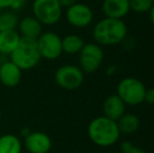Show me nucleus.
Here are the masks:
<instances>
[{
    "instance_id": "nucleus-1",
    "label": "nucleus",
    "mask_w": 154,
    "mask_h": 153,
    "mask_svg": "<svg viewBox=\"0 0 154 153\" xmlns=\"http://www.w3.org/2000/svg\"><path fill=\"white\" fill-rule=\"evenodd\" d=\"M127 25L122 19L105 17L93 26L92 38L100 46H110L122 43L127 37Z\"/></svg>"
},
{
    "instance_id": "nucleus-2",
    "label": "nucleus",
    "mask_w": 154,
    "mask_h": 153,
    "mask_svg": "<svg viewBox=\"0 0 154 153\" xmlns=\"http://www.w3.org/2000/svg\"><path fill=\"white\" fill-rule=\"evenodd\" d=\"M87 133L90 141L100 147H110L120 139V129L116 121L106 116H97L89 123Z\"/></svg>"
},
{
    "instance_id": "nucleus-3",
    "label": "nucleus",
    "mask_w": 154,
    "mask_h": 153,
    "mask_svg": "<svg viewBox=\"0 0 154 153\" xmlns=\"http://www.w3.org/2000/svg\"><path fill=\"white\" fill-rule=\"evenodd\" d=\"M11 61L16 64L21 70H31L37 67L41 61V55L39 51L37 40L21 38L18 46L10 56Z\"/></svg>"
},
{
    "instance_id": "nucleus-4",
    "label": "nucleus",
    "mask_w": 154,
    "mask_h": 153,
    "mask_svg": "<svg viewBox=\"0 0 154 153\" xmlns=\"http://www.w3.org/2000/svg\"><path fill=\"white\" fill-rule=\"evenodd\" d=\"M146 90V86L140 80L128 77L121 80L118 84L116 94L126 105L136 106L144 102Z\"/></svg>"
},
{
    "instance_id": "nucleus-5",
    "label": "nucleus",
    "mask_w": 154,
    "mask_h": 153,
    "mask_svg": "<svg viewBox=\"0 0 154 153\" xmlns=\"http://www.w3.org/2000/svg\"><path fill=\"white\" fill-rule=\"evenodd\" d=\"M32 16L42 25L51 26L61 20L63 8L59 0H34L32 4Z\"/></svg>"
},
{
    "instance_id": "nucleus-6",
    "label": "nucleus",
    "mask_w": 154,
    "mask_h": 153,
    "mask_svg": "<svg viewBox=\"0 0 154 153\" xmlns=\"http://www.w3.org/2000/svg\"><path fill=\"white\" fill-rule=\"evenodd\" d=\"M55 82L62 89H78L84 82V72L79 66L65 64L55 72Z\"/></svg>"
},
{
    "instance_id": "nucleus-7",
    "label": "nucleus",
    "mask_w": 154,
    "mask_h": 153,
    "mask_svg": "<svg viewBox=\"0 0 154 153\" xmlns=\"http://www.w3.org/2000/svg\"><path fill=\"white\" fill-rule=\"evenodd\" d=\"M104 53L97 43H85L79 54V67L84 74H92L103 62Z\"/></svg>"
},
{
    "instance_id": "nucleus-8",
    "label": "nucleus",
    "mask_w": 154,
    "mask_h": 153,
    "mask_svg": "<svg viewBox=\"0 0 154 153\" xmlns=\"http://www.w3.org/2000/svg\"><path fill=\"white\" fill-rule=\"evenodd\" d=\"M39 51L42 59L54 61L63 54L62 38L55 32H43L37 39Z\"/></svg>"
},
{
    "instance_id": "nucleus-9",
    "label": "nucleus",
    "mask_w": 154,
    "mask_h": 153,
    "mask_svg": "<svg viewBox=\"0 0 154 153\" xmlns=\"http://www.w3.org/2000/svg\"><path fill=\"white\" fill-rule=\"evenodd\" d=\"M65 17L69 24L75 29H84L91 24L93 12L89 5L77 2L70 8H66Z\"/></svg>"
},
{
    "instance_id": "nucleus-10",
    "label": "nucleus",
    "mask_w": 154,
    "mask_h": 153,
    "mask_svg": "<svg viewBox=\"0 0 154 153\" xmlns=\"http://www.w3.org/2000/svg\"><path fill=\"white\" fill-rule=\"evenodd\" d=\"M23 145L29 153H48L53 148V142L45 132L31 131L24 137Z\"/></svg>"
},
{
    "instance_id": "nucleus-11",
    "label": "nucleus",
    "mask_w": 154,
    "mask_h": 153,
    "mask_svg": "<svg viewBox=\"0 0 154 153\" xmlns=\"http://www.w3.org/2000/svg\"><path fill=\"white\" fill-rule=\"evenodd\" d=\"M22 79V70L11 60L0 64V83L8 88L18 86Z\"/></svg>"
},
{
    "instance_id": "nucleus-12",
    "label": "nucleus",
    "mask_w": 154,
    "mask_h": 153,
    "mask_svg": "<svg viewBox=\"0 0 154 153\" xmlns=\"http://www.w3.org/2000/svg\"><path fill=\"white\" fill-rule=\"evenodd\" d=\"M17 29H18V33L21 38L32 39V40H37L43 33V25L32 15L21 18L19 20Z\"/></svg>"
},
{
    "instance_id": "nucleus-13",
    "label": "nucleus",
    "mask_w": 154,
    "mask_h": 153,
    "mask_svg": "<svg viewBox=\"0 0 154 153\" xmlns=\"http://www.w3.org/2000/svg\"><path fill=\"white\" fill-rule=\"evenodd\" d=\"M102 10L105 17L122 19L130 12V0H103Z\"/></svg>"
},
{
    "instance_id": "nucleus-14",
    "label": "nucleus",
    "mask_w": 154,
    "mask_h": 153,
    "mask_svg": "<svg viewBox=\"0 0 154 153\" xmlns=\"http://www.w3.org/2000/svg\"><path fill=\"white\" fill-rule=\"evenodd\" d=\"M104 116L112 121H118L124 113H126V104L118 94L109 96L103 103Z\"/></svg>"
},
{
    "instance_id": "nucleus-15",
    "label": "nucleus",
    "mask_w": 154,
    "mask_h": 153,
    "mask_svg": "<svg viewBox=\"0 0 154 153\" xmlns=\"http://www.w3.org/2000/svg\"><path fill=\"white\" fill-rule=\"evenodd\" d=\"M21 36L17 31L0 32V55L11 56L20 42Z\"/></svg>"
},
{
    "instance_id": "nucleus-16",
    "label": "nucleus",
    "mask_w": 154,
    "mask_h": 153,
    "mask_svg": "<svg viewBox=\"0 0 154 153\" xmlns=\"http://www.w3.org/2000/svg\"><path fill=\"white\" fill-rule=\"evenodd\" d=\"M23 144L21 139L13 133L0 135V153H21Z\"/></svg>"
},
{
    "instance_id": "nucleus-17",
    "label": "nucleus",
    "mask_w": 154,
    "mask_h": 153,
    "mask_svg": "<svg viewBox=\"0 0 154 153\" xmlns=\"http://www.w3.org/2000/svg\"><path fill=\"white\" fill-rule=\"evenodd\" d=\"M120 132L124 134H132L140 128V121L138 116L134 113H124L116 121Z\"/></svg>"
},
{
    "instance_id": "nucleus-18",
    "label": "nucleus",
    "mask_w": 154,
    "mask_h": 153,
    "mask_svg": "<svg viewBox=\"0 0 154 153\" xmlns=\"http://www.w3.org/2000/svg\"><path fill=\"white\" fill-rule=\"evenodd\" d=\"M84 45H85L84 39L78 35H75V34L67 35L64 38H62V50L67 55L80 54Z\"/></svg>"
},
{
    "instance_id": "nucleus-19",
    "label": "nucleus",
    "mask_w": 154,
    "mask_h": 153,
    "mask_svg": "<svg viewBox=\"0 0 154 153\" xmlns=\"http://www.w3.org/2000/svg\"><path fill=\"white\" fill-rule=\"evenodd\" d=\"M19 20L16 13L13 11L0 12V32L1 31H17Z\"/></svg>"
},
{
    "instance_id": "nucleus-20",
    "label": "nucleus",
    "mask_w": 154,
    "mask_h": 153,
    "mask_svg": "<svg viewBox=\"0 0 154 153\" xmlns=\"http://www.w3.org/2000/svg\"><path fill=\"white\" fill-rule=\"evenodd\" d=\"M154 0H130V10L138 14L147 13L151 10Z\"/></svg>"
},
{
    "instance_id": "nucleus-21",
    "label": "nucleus",
    "mask_w": 154,
    "mask_h": 153,
    "mask_svg": "<svg viewBox=\"0 0 154 153\" xmlns=\"http://www.w3.org/2000/svg\"><path fill=\"white\" fill-rule=\"evenodd\" d=\"M16 0H0V12L6 11L8 8H13Z\"/></svg>"
},
{
    "instance_id": "nucleus-22",
    "label": "nucleus",
    "mask_w": 154,
    "mask_h": 153,
    "mask_svg": "<svg viewBox=\"0 0 154 153\" xmlns=\"http://www.w3.org/2000/svg\"><path fill=\"white\" fill-rule=\"evenodd\" d=\"M144 102H147L148 104H154V88H149L146 90L145 93V100Z\"/></svg>"
},
{
    "instance_id": "nucleus-23",
    "label": "nucleus",
    "mask_w": 154,
    "mask_h": 153,
    "mask_svg": "<svg viewBox=\"0 0 154 153\" xmlns=\"http://www.w3.org/2000/svg\"><path fill=\"white\" fill-rule=\"evenodd\" d=\"M122 153H146V151H145V150H143L142 148H140V147H135V146L132 144L129 148L123 150Z\"/></svg>"
},
{
    "instance_id": "nucleus-24",
    "label": "nucleus",
    "mask_w": 154,
    "mask_h": 153,
    "mask_svg": "<svg viewBox=\"0 0 154 153\" xmlns=\"http://www.w3.org/2000/svg\"><path fill=\"white\" fill-rule=\"evenodd\" d=\"M77 2L78 0H59V3L62 6V8H68Z\"/></svg>"
},
{
    "instance_id": "nucleus-25",
    "label": "nucleus",
    "mask_w": 154,
    "mask_h": 153,
    "mask_svg": "<svg viewBox=\"0 0 154 153\" xmlns=\"http://www.w3.org/2000/svg\"><path fill=\"white\" fill-rule=\"evenodd\" d=\"M149 16H150V21L154 25V4H153L152 8H151V10L149 11Z\"/></svg>"
},
{
    "instance_id": "nucleus-26",
    "label": "nucleus",
    "mask_w": 154,
    "mask_h": 153,
    "mask_svg": "<svg viewBox=\"0 0 154 153\" xmlns=\"http://www.w3.org/2000/svg\"><path fill=\"white\" fill-rule=\"evenodd\" d=\"M29 132H31V130H29V128H23V129H22V131H21V134L23 135V137H25L27 134H29Z\"/></svg>"
},
{
    "instance_id": "nucleus-27",
    "label": "nucleus",
    "mask_w": 154,
    "mask_h": 153,
    "mask_svg": "<svg viewBox=\"0 0 154 153\" xmlns=\"http://www.w3.org/2000/svg\"><path fill=\"white\" fill-rule=\"evenodd\" d=\"M1 118H2V112H1V110H0V121H1Z\"/></svg>"
}]
</instances>
